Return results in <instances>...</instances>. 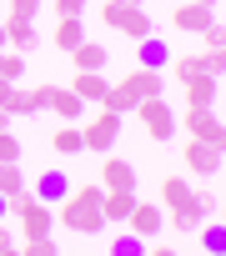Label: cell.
Instances as JSON below:
<instances>
[{"instance_id":"cell-10","label":"cell","mask_w":226,"mask_h":256,"mask_svg":"<svg viewBox=\"0 0 226 256\" xmlns=\"http://www.w3.org/2000/svg\"><path fill=\"white\" fill-rule=\"evenodd\" d=\"M0 26H6V40H10V50H20V56H30V50L40 46V30H36V20H26V16H6Z\"/></svg>"},{"instance_id":"cell-21","label":"cell","mask_w":226,"mask_h":256,"mask_svg":"<svg viewBox=\"0 0 226 256\" xmlns=\"http://www.w3.org/2000/svg\"><path fill=\"white\" fill-rule=\"evenodd\" d=\"M50 151H56V156H80V151H86V146H80V126H76V120H66L60 131L50 136Z\"/></svg>"},{"instance_id":"cell-28","label":"cell","mask_w":226,"mask_h":256,"mask_svg":"<svg viewBox=\"0 0 226 256\" xmlns=\"http://www.w3.org/2000/svg\"><path fill=\"white\" fill-rule=\"evenodd\" d=\"M171 70H176V80L186 86V80H196L206 66H201V56H181V60H171Z\"/></svg>"},{"instance_id":"cell-41","label":"cell","mask_w":226,"mask_h":256,"mask_svg":"<svg viewBox=\"0 0 226 256\" xmlns=\"http://www.w3.org/2000/svg\"><path fill=\"white\" fill-rule=\"evenodd\" d=\"M171 6H176V0H171Z\"/></svg>"},{"instance_id":"cell-12","label":"cell","mask_w":226,"mask_h":256,"mask_svg":"<svg viewBox=\"0 0 226 256\" xmlns=\"http://www.w3.org/2000/svg\"><path fill=\"white\" fill-rule=\"evenodd\" d=\"M181 156H186V171H191V176H216V171H221V146L191 141V146H186Z\"/></svg>"},{"instance_id":"cell-39","label":"cell","mask_w":226,"mask_h":256,"mask_svg":"<svg viewBox=\"0 0 226 256\" xmlns=\"http://www.w3.org/2000/svg\"><path fill=\"white\" fill-rule=\"evenodd\" d=\"M0 46H6V26H0Z\"/></svg>"},{"instance_id":"cell-6","label":"cell","mask_w":226,"mask_h":256,"mask_svg":"<svg viewBox=\"0 0 226 256\" xmlns=\"http://www.w3.org/2000/svg\"><path fill=\"white\" fill-rule=\"evenodd\" d=\"M171 26L186 30V36H201L206 26H216V10L211 6H196V0H176V6H171Z\"/></svg>"},{"instance_id":"cell-37","label":"cell","mask_w":226,"mask_h":256,"mask_svg":"<svg viewBox=\"0 0 226 256\" xmlns=\"http://www.w3.org/2000/svg\"><path fill=\"white\" fill-rule=\"evenodd\" d=\"M0 221H6V196H0Z\"/></svg>"},{"instance_id":"cell-1","label":"cell","mask_w":226,"mask_h":256,"mask_svg":"<svg viewBox=\"0 0 226 256\" xmlns=\"http://www.w3.org/2000/svg\"><path fill=\"white\" fill-rule=\"evenodd\" d=\"M100 196H106V186H100V181L70 186V191L60 196V226H66V231H76V236H100V231H106Z\"/></svg>"},{"instance_id":"cell-20","label":"cell","mask_w":226,"mask_h":256,"mask_svg":"<svg viewBox=\"0 0 226 256\" xmlns=\"http://www.w3.org/2000/svg\"><path fill=\"white\" fill-rule=\"evenodd\" d=\"M216 90H221V80L201 70L196 80H186V106H211V100H216Z\"/></svg>"},{"instance_id":"cell-29","label":"cell","mask_w":226,"mask_h":256,"mask_svg":"<svg viewBox=\"0 0 226 256\" xmlns=\"http://www.w3.org/2000/svg\"><path fill=\"white\" fill-rule=\"evenodd\" d=\"M26 76V56L20 50H6V66H0V80H20Z\"/></svg>"},{"instance_id":"cell-31","label":"cell","mask_w":226,"mask_h":256,"mask_svg":"<svg viewBox=\"0 0 226 256\" xmlns=\"http://www.w3.org/2000/svg\"><path fill=\"white\" fill-rule=\"evenodd\" d=\"M201 66H206V76H221V70H226V56H221V50H206Z\"/></svg>"},{"instance_id":"cell-25","label":"cell","mask_w":226,"mask_h":256,"mask_svg":"<svg viewBox=\"0 0 226 256\" xmlns=\"http://www.w3.org/2000/svg\"><path fill=\"white\" fill-rule=\"evenodd\" d=\"M196 231H201V246H206V251H211V256H221V251H226V231H221V221H211V226H206V221H201V226H196Z\"/></svg>"},{"instance_id":"cell-7","label":"cell","mask_w":226,"mask_h":256,"mask_svg":"<svg viewBox=\"0 0 226 256\" xmlns=\"http://www.w3.org/2000/svg\"><path fill=\"white\" fill-rule=\"evenodd\" d=\"M46 110L60 116V120H86V100L70 86H50V80H46Z\"/></svg>"},{"instance_id":"cell-38","label":"cell","mask_w":226,"mask_h":256,"mask_svg":"<svg viewBox=\"0 0 226 256\" xmlns=\"http://www.w3.org/2000/svg\"><path fill=\"white\" fill-rule=\"evenodd\" d=\"M0 66H6V46H0Z\"/></svg>"},{"instance_id":"cell-18","label":"cell","mask_w":226,"mask_h":256,"mask_svg":"<svg viewBox=\"0 0 226 256\" xmlns=\"http://www.w3.org/2000/svg\"><path fill=\"white\" fill-rule=\"evenodd\" d=\"M70 191V176L60 171V166H50V171H40V181H36V196L46 201V206H56L60 196Z\"/></svg>"},{"instance_id":"cell-11","label":"cell","mask_w":226,"mask_h":256,"mask_svg":"<svg viewBox=\"0 0 226 256\" xmlns=\"http://www.w3.org/2000/svg\"><path fill=\"white\" fill-rule=\"evenodd\" d=\"M121 86L141 100V96H166V76L161 70H146V66H131L126 76H121Z\"/></svg>"},{"instance_id":"cell-26","label":"cell","mask_w":226,"mask_h":256,"mask_svg":"<svg viewBox=\"0 0 226 256\" xmlns=\"http://www.w3.org/2000/svg\"><path fill=\"white\" fill-rule=\"evenodd\" d=\"M16 251H26V256H56V251H60V246H56V236H50V231H46V236H26V241H20V246H16Z\"/></svg>"},{"instance_id":"cell-19","label":"cell","mask_w":226,"mask_h":256,"mask_svg":"<svg viewBox=\"0 0 226 256\" xmlns=\"http://www.w3.org/2000/svg\"><path fill=\"white\" fill-rule=\"evenodd\" d=\"M131 206H136V191H106V196H100V216H106V226H110V221H126Z\"/></svg>"},{"instance_id":"cell-2","label":"cell","mask_w":226,"mask_h":256,"mask_svg":"<svg viewBox=\"0 0 226 256\" xmlns=\"http://www.w3.org/2000/svg\"><path fill=\"white\" fill-rule=\"evenodd\" d=\"M121 126H126V116H116V110H96V116H86V126H80V146L90 151V156H106V151H116V141H121Z\"/></svg>"},{"instance_id":"cell-4","label":"cell","mask_w":226,"mask_h":256,"mask_svg":"<svg viewBox=\"0 0 226 256\" xmlns=\"http://www.w3.org/2000/svg\"><path fill=\"white\" fill-rule=\"evenodd\" d=\"M131 116L146 120L151 141H171V136H176V110L166 106V96H141V100L131 106Z\"/></svg>"},{"instance_id":"cell-33","label":"cell","mask_w":226,"mask_h":256,"mask_svg":"<svg viewBox=\"0 0 226 256\" xmlns=\"http://www.w3.org/2000/svg\"><path fill=\"white\" fill-rule=\"evenodd\" d=\"M36 10H40V0H10V16H26V20H36Z\"/></svg>"},{"instance_id":"cell-13","label":"cell","mask_w":226,"mask_h":256,"mask_svg":"<svg viewBox=\"0 0 226 256\" xmlns=\"http://www.w3.org/2000/svg\"><path fill=\"white\" fill-rule=\"evenodd\" d=\"M50 40H56V50L70 56V50L86 40V16H56V36H50Z\"/></svg>"},{"instance_id":"cell-3","label":"cell","mask_w":226,"mask_h":256,"mask_svg":"<svg viewBox=\"0 0 226 256\" xmlns=\"http://www.w3.org/2000/svg\"><path fill=\"white\" fill-rule=\"evenodd\" d=\"M100 20L116 30V36H126L131 46L141 40V36H151V16L141 10V6H126V0H106V10H100Z\"/></svg>"},{"instance_id":"cell-5","label":"cell","mask_w":226,"mask_h":256,"mask_svg":"<svg viewBox=\"0 0 226 256\" xmlns=\"http://www.w3.org/2000/svg\"><path fill=\"white\" fill-rule=\"evenodd\" d=\"M186 131H191V141H206V146L226 151V126H221V116L211 106H191L186 110Z\"/></svg>"},{"instance_id":"cell-14","label":"cell","mask_w":226,"mask_h":256,"mask_svg":"<svg viewBox=\"0 0 226 256\" xmlns=\"http://www.w3.org/2000/svg\"><path fill=\"white\" fill-rule=\"evenodd\" d=\"M70 90H76V96H80L86 106H100V100H106V90H110V80H106L100 70H76Z\"/></svg>"},{"instance_id":"cell-9","label":"cell","mask_w":226,"mask_h":256,"mask_svg":"<svg viewBox=\"0 0 226 256\" xmlns=\"http://www.w3.org/2000/svg\"><path fill=\"white\" fill-rule=\"evenodd\" d=\"M100 186L106 191H136V166L126 161V156H100Z\"/></svg>"},{"instance_id":"cell-23","label":"cell","mask_w":226,"mask_h":256,"mask_svg":"<svg viewBox=\"0 0 226 256\" xmlns=\"http://www.w3.org/2000/svg\"><path fill=\"white\" fill-rule=\"evenodd\" d=\"M16 191H26V171H20V161H0V196H16Z\"/></svg>"},{"instance_id":"cell-22","label":"cell","mask_w":226,"mask_h":256,"mask_svg":"<svg viewBox=\"0 0 226 256\" xmlns=\"http://www.w3.org/2000/svg\"><path fill=\"white\" fill-rule=\"evenodd\" d=\"M186 196H196V191H191V186H186L181 176H166V181H161V211H171V206H181Z\"/></svg>"},{"instance_id":"cell-30","label":"cell","mask_w":226,"mask_h":256,"mask_svg":"<svg viewBox=\"0 0 226 256\" xmlns=\"http://www.w3.org/2000/svg\"><path fill=\"white\" fill-rule=\"evenodd\" d=\"M0 161H20V136L10 131V126L0 131Z\"/></svg>"},{"instance_id":"cell-17","label":"cell","mask_w":226,"mask_h":256,"mask_svg":"<svg viewBox=\"0 0 226 256\" xmlns=\"http://www.w3.org/2000/svg\"><path fill=\"white\" fill-rule=\"evenodd\" d=\"M70 60H76V70H106V66H110V50H106L100 40H80V46L70 50Z\"/></svg>"},{"instance_id":"cell-16","label":"cell","mask_w":226,"mask_h":256,"mask_svg":"<svg viewBox=\"0 0 226 256\" xmlns=\"http://www.w3.org/2000/svg\"><path fill=\"white\" fill-rule=\"evenodd\" d=\"M136 66H146V70H166V66H171V50H166V40H156V36H141V40H136Z\"/></svg>"},{"instance_id":"cell-40","label":"cell","mask_w":226,"mask_h":256,"mask_svg":"<svg viewBox=\"0 0 226 256\" xmlns=\"http://www.w3.org/2000/svg\"><path fill=\"white\" fill-rule=\"evenodd\" d=\"M126 6H141V0H126Z\"/></svg>"},{"instance_id":"cell-24","label":"cell","mask_w":226,"mask_h":256,"mask_svg":"<svg viewBox=\"0 0 226 256\" xmlns=\"http://www.w3.org/2000/svg\"><path fill=\"white\" fill-rule=\"evenodd\" d=\"M106 110H116V116H131V106H136V96L121 86V80H110V90H106V100H100Z\"/></svg>"},{"instance_id":"cell-34","label":"cell","mask_w":226,"mask_h":256,"mask_svg":"<svg viewBox=\"0 0 226 256\" xmlns=\"http://www.w3.org/2000/svg\"><path fill=\"white\" fill-rule=\"evenodd\" d=\"M16 251V231H10V221H0V256H10Z\"/></svg>"},{"instance_id":"cell-8","label":"cell","mask_w":226,"mask_h":256,"mask_svg":"<svg viewBox=\"0 0 226 256\" xmlns=\"http://www.w3.org/2000/svg\"><path fill=\"white\" fill-rule=\"evenodd\" d=\"M161 226H166L161 201H141V196H136V206H131V216H126V231H136V236H161Z\"/></svg>"},{"instance_id":"cell-36","label":"cell","mask_w":226,"mask_h":256,"mask_svg":"<svg viewBox=\"0 0 226 256\" xmlns=\"http://www.w3.org/2000/svg\"><path fill=\"white\" fill-rule=\"evenodd\" d=\"M196 6H211V10H216V6H221V0H196Z\"/></svg>"},{"instance_id":"cell-32","label":"cell","mask_w":226,"mask_h":256,"mask_svg":"<svg viewBox=\"0 0 226 256\" xmlns=\"http://www.w3.org/2000/svg\"><path fill=\"white\" fill-rule=\"evenodd\" d=\"M56 16H86V0H50Z\"/></svg>"},{"instance_id":"cell-27","label":"cell","mask_w":226,"mask_h":256,"mask_svg":"<svg viewBox=\"0 0 226 256\" xmlns=\"http://www.w3.org/2000/svg\"><path fill=\"white\" fill-rule=\"evenodd\" d=\"M110 251H116V256H141V251H146V236L126 231V236H116V241H110Z\"/></svg>"},{"instance_id":"cell-35","label":"cell","mask_w":226,"mask_h":256,"mask_svg":"<svg viewBox=\"0 0 226 256\" xmlns=\"http://www.w3.org/2000/svg\"><path fill=\"white\" fill-rule=\"evenodd\" d=\"M6 126H10V116H6V110H0V131H6Z\"/></svg>"},{"instance_id":"cell-15","label":"cell","mask_w":226,"mask_h":256,"mask_svg":"<svg viewBox=\"0 0 226 256\" xmlns=\"http://www.w3.org/2000/svg\"><path fill=\"white\" fill-rule=\"evenodd\" d=\"M201 221H206V201H201V196H186L181 206H171V226H176L181 236H191Z\"/></svg>"}]
</instances>
